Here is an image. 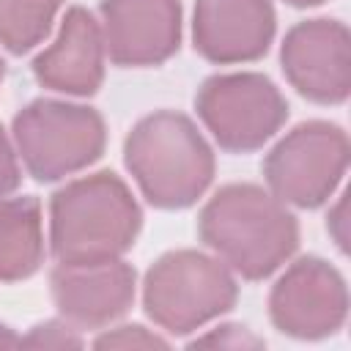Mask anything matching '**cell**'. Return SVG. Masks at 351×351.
I'll list each match as a JSON object with an SVG mask.
<instances>
[{"instance_id":"cell-1","label":"cell","mask_w":351,"mask_h":351,"mask_svg":"<svg viewBox=\"0 0 351 351\" xmlns=\"http://www.w3.org/2000/svg\"><path fill=\"white\" fill-rule=\"evenodd\" d=\"M200 236L230 269L258 280L296 250L299 228L280 197L252 184H233L203 208Z\"/></svg>"},{"instance_id":"cell-2","label":"cell","mask_w":351,"mask_h":351,"mask_svg":"<svg viewBox=\"0 0 351 351\" xmlns=\"http://www.w3.org/2000/svg\"><path fill=\"white\" fill-rule=\"evenodd\" d=\"M137 230L140 208L112 173L80 178L52 200V250L60 263L118 258Z\"/></svg>"},{"instance_id":"cell-3","label":"cell","mask_w":351,"mask_h":351,"mask_svg":"<svg viewBox=\"0 0 351 351\" xmlns=\"http://www.w3.org/2000/svg\"><path fill=\"white\" fill-rule=\"evenodd\" d=\"M126 165L154 206L195 203L214 176V156L189 118L156 112L140 121L126 140Z\"/></svg>"},{"instance_id":"cell-4","label":"cell","mask_w":351,"mask_h":351,"mask_svg":"<svg viewBox=\"0 0 351 351\" xmlns=\"http://www.w3.org/2000/svg\"><path fill=\"white\" fill-rule=\"evenodd\" d=\"M236 282L230 271L192 250L170 252L145 277V310L167 332L184 335L230 310Z\"/></svg>"},{"instance_id":"cell-5","label":"cell","mask_w":351,"mask_h":351,"mask_svg":"<svg viewBox=\"0 0 351 351\" xmlns=\"http://www.w3.org/2000/svg\"><path fill=\"white\" fill-rule=\"evenodd\" d=\"M14 137L27 170L41 181H55L82 170L101 154L104 123L80 104L36 101L16 115Z\"/></svg>"},{"instance_id":"cell-6","label":"cell","mask_w":351,"mask_h":351,"mask_svg":"<svg viewBox=\"0 0 351 351\" xmlns=\"http://www.w3.org/2000/svg\"><path fill=\"white\" fill-rule=\"evenodd\" d=\"M197 112L222 148L252 151L285 121V99L261 74H222L200 88Z\"/></svg>"},{"instance_id":"cell-7","label":"cell","mask_w":351,"mask_h":351,"mask_svg":"<svg viewBox=\"0 0 351 351\" xmlns=\"http://www.w3.org/2000/svg\"><path fill=\"white\" fill-rule=\"evenodd\" d=\"M348 165L346 134L324 121L296 126L266 159V181L274 195L296 206H318L337 186Z\"/></svg>"},{"instance_id":"cell-8","label":"cell","mask_w":351,"mask_h":351,"mask_svg":"<svg viewBox=\"0 0 351 351\" xmlns=\"http://www.w3.org/2000/svg\"><path fill=\"white\" fill-rule=\"evenodd\" d=\"M282 69L291 85L313 101L335 104L351 88V41L348 30L332 19L296 25L282 44Z\"/></svg>"},{"instance_id":"cell-9","label":"cell","mask_w":351,"mask_h":351,"mask_svg":"<svg viewBox=\"0 0 351 351\" xmlns=\"http://www.w3.org/2000/svg\"><path fill=\"white\" fill-rule=\"evenodd\" d=\"M343 277L318 258L293 263L271 291V318L293 337H324L346 321Z\"/></svg>"},{"instance_id":"cell-10","label":"cell","mask_w":351,"mask_h":351,"mask_svg":"<svg viewBox=\"0 0 351 351\" xmlns=\"http://www.w3.org/2000/svg\"><path fill=\"white\" fill-rule=\"evenodd\" d=\"M104 47L118 66H154L178 47V0H104Z\"/></svg>"},{"instance_id":"cell-11","label":"cell","mask_w":351,"mask_h":351,"mask_svg":"<svg viewBox=\"0 0 351 351\" xmlns=\"http://www.w3.org/2000/svg\"><path fill=\"white\" fill-rule=\"evenodd\" d=\"M52 296L77 326H104L126 313L134 299V271L118 258L60 263L52 271Z\"/></svg>"},{"instance_id":"cell-12","label":"cell","mask_w":351,"mask_h":351,"mask_svg":"<svg viewBox=\"0 0 351 351\" xmlns=\"http://www.w3.org/2000/svg\"><path fill=\"white\" fill-rule=\"evenodd\" d=\"M274 36L269 0H197L195 47L214 63L261 58Z\"/></svg>"},{"instance_id":"cell-13","label":"cell","mask_w":351,"mask_h":351,"mask_svg":"<svg viewBox=\"0 0 351 351\" xmlns=\"http://www.w3.org/2000/svg\"><path fill=\"white\" fill-rule=\"evenodd\" d=\"M104 38L93 16L82 8H71L49 49L36 58V77L41 85L63 93H93L101 82Z\"/></svg>"},{"instance_id":"cell-14","label":"cell","mask_w":351,"mask_h":351,"mask_svg":"<svg viewBox=\"0 0 351 351\" xmlns=\"http://www.w3.org/2000/svg\"><path fill=\"white\" fill-rule=\"evenodd\" d=\"M41 263V214L30 197L0 200V280H22Z\"/></svg>"},{"instance_id":"cell-15","label":"cell","mask_w":351,"mask_h":351,"mask_svg":"<svg viewBox=\"0 0 351 351\" xmlns=\"http://www.w3.org/2000/svg\"><path fill=\"white\" fill-rule=\"evenodd\" d=\"M60 0H0V44L11 52L36 47L58 11Z\"/></svg>"},{"instance_id":"cell-16","label":"cell","mask_w":351,"mask_h":351,"mask_svg":"<svg viewBox=\"0 0 351 351\" xmlns=\"http://www.w3.org/2000/svg\"><path fill=\"white\" fill-rule=\"evenodd\" d=\"M22 346H27V348H77L80 346V337L74 335V326L71 324L49 321V324L36 326L22 340Z\"/></svg>"},{"instance_id":"cell-17","label":"cell","mask_w":351,"mask_h":351,"mask_svg":"<svg viewBox=\"0 0 351 351\" xmlns=\"http://www.w3.org/2000/svg\"><path fill=\"white\" fill-rule=\"evenodd\" d=\"M165 340L145 332L143 326H121L96 340V348H162Z\"/></svg>"},{"instance_id":"cell-18","label":"cell","mask_w":351,"mask_h":351,"mask_svg":"<svg viewBox=\"0 0 351 351\" xmlns=\"http://www.w3.org/2000/svg\"><path fill=\"white\" fill-rule=\"evenodd\" d=\"M192 346H200V348H214V346H219V348H258L263 343L255 335H250L244 326H219L211 335L197 337Z\"/></svg>"},{"instance_id":"cell-19","label":"cell","mask_w":351,"mask_h":351,"mask_svg":"<svg viewBox=\"0 0 351 351\" xmlns=\"http://www.w3.org/2000/svg\"><path fill=\"white\" fill-rule=\"evenodd\" d=\"M16 184H19V167H16L11 143H8L5 132L0 129V197L8 195Z\"/></svg>"},{"instance_id":"cell-20","label":"cell","mask_w":351,"mask_h":351,"mask_svg":"<svg viewBox=\"0 0 351 351\" xmlns=\"http://www.w3.org/2000/svg\"><path fill=\"white\" fill-rule=\"evenodd\" d=\"M346 208H348V203H346V197L337 203V208L332 211V217H329V228H332V233H335V241L346 250Z\"/></svg>"},{"instance_id":"cell-21","label":"cell","mask_w":351,"mask_h":351,"mask_svg":"<svg viewBox=\"0 0 351 351\" xmlns=\"http://www.w3.org/2000/svg\"><path fill=\"white\" fill-rule=\"evenodd\" d=\"M16 346H22V337H16L11 329L0 326V348H16Z\"/></svg>"},{"instance_id":"cell-22","label":"cell","mask_w":351,"mask_h":351,"mask_svg":"<svg viewBox=\"0 0 351 351\" xmlns=\"http://www.w3.org/2000/svg\"><path fill=\"white\" fill-rule=\"evenodd\" d=\"M293 5H315V3H324V0H288Z\"/></svg>"},{"instance_id":"cell-23","label":"cell","mask_w":351,"mask_h":351,"mask_svg":"<svg viewBox=\"0 0 351 351\" xmlns=\"http://www.w3.org/2000/svg\"><path fill=\"white\" fill-rule=\"evenodd\" d=\"M0 80H3V63H0Z\"/></svg>"}]
</instances>
